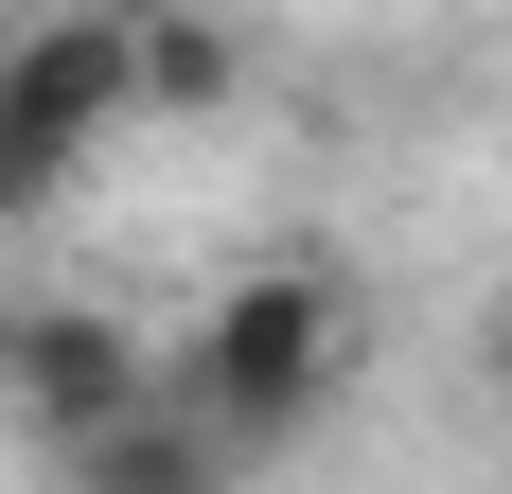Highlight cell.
<instances>
[{"mask_svg": "<svg viewBox=\"0 0 512 494\" xmlns=\"http://www.w3.org/2000/svg\"><path fill=\"white\" fill-rule=\"evenodd\" d=\"M53 494H248V477H230V442H212V424H177V406L142 389L106 442H71V459H53Z\"/></svg>", "mask_w": 512, "mask_h": 494, "instance_id": "obj_5", "label": "cell"}, {"mask_svg": "<svg viewBox=\"0 0 512 494\" xmlns=\"http://www.w3.org/2000/svg\"><path fill=\"white\" fill-rule=\"evenodd\" d=\"M124 124H142V89H124V0L18 18V36H0V230H36Z\"/></svg>", "mask_w": 512, "mask_h": 494, "instance_id": "obj_2", "label": "cell"}, {"mask_svg": "<svg viewBox=\"0 0 512 494\" xmlns=\"http://www.w3.org/2000/svg\"><path fill=\"white\" fill-rule=\"evenodd\" d=\"M142 389H159L142 318H106V300H0V424H18L36 459L106 442V424H124Z\"/></svg>", "mask_w": 512, "mask_h": 494, "instance_id": "obj_3", "label": "cell"}, {"mask_svg": "<svg viewBox=\"0 0 512 494\" xmlns=\"http://www.w3.org/2000/svg\"><path fill=\"white\" fill-rule=\"evenodd\" d=\"M124 89H142V124H230L248 106V36L212 0H124Z\"/></svg>", "mask_w": 512, "mask_h": 494, "instance_id": "obj_4", "label": "cell"}, {"mask_svg": "<svg viewBox=\"0 0 512 494\" xmlns=\"http://www.w3.org/2000/svg\"><path fill=\"white\" fill-rule=\"evenodd\" d=\"M354 336H371V318H354V265H336V247H265V265H230V283L195 300V336L159 353V406L212 424L230 477H265V459H301L318 424H336Z\"/></svg>", "mask_w": 512, "mask_h": 494, "instance_id": "obj_1", "label": "cell"}, {"mask_svg": "<svg viewBox=\"0 0 512 494\" xmlns=\"http://www.w3.org/2000/svg\"><path fill=\"white\" fill-rule=\"evenodd\" d=\"M495 406H512V336H495Z\"/></svg>", "mask_w": 512, "mask_h": 494, "instance_id": "obj_6", "label": "cell"}]
</instances>
